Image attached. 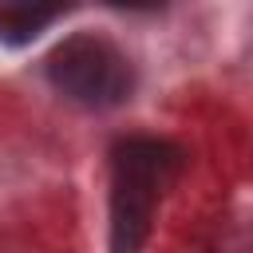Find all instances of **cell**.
Wrapping results in <instances>:
<instances>
[{"mask_svg":"<svg viewBox=\"0 0 253 253\" xmlns=\"http://www.w3.org/2000/svg\"><path fill=\"white\" fill-rule=\"evenodd\" d=\"M186 170V150L166 138H123L111 150V245L134 253L158 202Z\"/></svg>","mask_w":253,"mask_h":253,"instance_id":"obj_1","label":"cell"},{"mask_svg":"<svg viewBox=\"0 0 253 253\" xmlns=\"http://www.w3.org/2000/svg\"><path fill=\"white\" fill-rule=\"evenodd\" d=\"M47 79L63 99L91 107V111L119 107L123 99H130V87H134L130 59L103 36L63 40L47 55Z\"/></svg>","mask_w":253,"mask_h":253,"instance_id":"obj_2","label":"cell"},{"mask_svg":"<svg viewBox=\"0 0 253 253\" xmlns=\"http://www.w3.org/2000/svg\"><path fill=\"white\" fill-rule=\"evenodd\" d=\"M67 8H71V0H0V43H8V47L32 43Z\"/></svg>","mask_w":253,"mask_h":253,"instance_id":"obj_3","label":"cell"},{"mask_svg":"<svg viewBox=\"0 0 253 253\" xmlns=\"http://www.w3.org/2000/svg\"><path fill=\"white\" fill-rule=\"evenodd\" d=\"M111 8H123V12H150V8H162L166 0H107Z\"/></svg>","mask_w":253,"mask_h":253,"instance_id":"obj_4","label":"cell"}]
</instances>
